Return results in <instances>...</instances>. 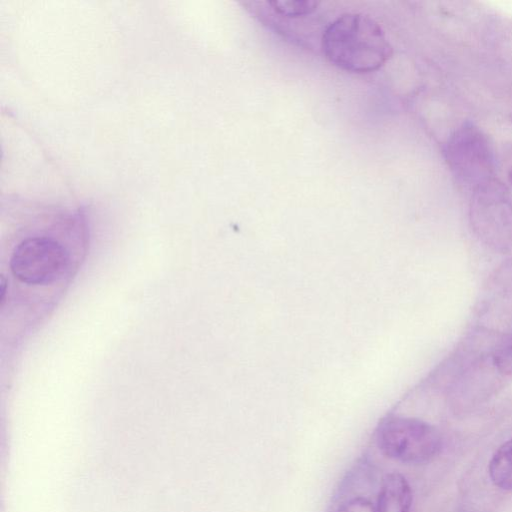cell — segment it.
I'll list each match as a JSON object with an SVG mask.
<instances>
[{
  "label": "cell",
  "mask_w": 512,
  "mask_h": 512,
  "mask_svg": "<svg viewBox=\"0 0 512 512\" xmlns=\"http://www.w3.org/2000/svg\"><path fill=\"white\" fill-rule=\"evenodd\" d=\"M488 473L495 486L512 491V438L495 451L488 465Z\"/></svg>",
  "instance_id": "obj_7"
},
{
  "label": "cell",
  "mask_w": 512,
  "mask_h": 512,
  "mask_svg": "<svg viewBox=\"0 0 512 512\" xmlns=\"http://www.w3.org/2000/svg\"><path fill=\"white\" fill-rule=\"evenodd\" d=\"M375 438L384 456L411 465L432 461L442 447L438 430L414 417L390 416L383 419L376 429Z\"/></svg>",
  "instance_id": "obj_2"
},
{
  "label": "cell",
  "mask_w": 512,
  "mask_h": 512,
  "mask_svg": "<svg viewBox=\"0 0 512 512\" xmlns=\"http://www.w3.org/2000/svg\"><path fill=\"white\" fill-rule=\"evenodd\" d=\"M492 360L497 371L504 375H512V336L498 346Z\"/></svg>",
  "instance_id": "obj_9"
},
{
  "label": "cell",
  "mask_w": 512,
  "mask_h": 512,
  "mask_svg": "<svg viewBox=\"0 0 512 512\" xmlns=\"http://www.w3.org/2000/svg\"><path fill=\"white\" fill-rule=\"evenodd\" d=\"M269 4L275 12L286 17H298L312 13L318 5L313 0H274Z\"/></svg>",
  "instance_id": "obj_8"
},
{
  "label": "cell",
  "mask_w": 512,
  "mask_h": 512,
  "mask_svg": "<svg viewBox=\"0 0 512 512\" xmlns=\"http://www.w3.org/2000/svg\"><path fill=\"white\" fill-rule=\"evenodd\" d=\"M335 512H376L375 505L364 497H354L343 502Z\"/></svg>",
  "instance_id": "obj_10"
},
{
  "label": "cell",
  "mask_w": 512,
  "mask_h": 512,
  "mask_svg": "<svg viewBox=\"0 0 512 512\" xmlns=\"http://www.w3.org/2000/svg\"><path fill=\"white\" fill-rule=\"evenodd\" d=\"M445 158L451 171L475 188L491 179L494 165L493 147L489 137L476 125L465 123L449 138Z\"/></svg>",
  "instance_id": "obj_4"
},
{
  "label": "cell",
  "mask_w": 512,
  "mask_h": 512,
  "mask_svg": "<svg viewBox=\"0 0 512 512\" xmlns=\"http://www.w3.org/2000/svg\"><path fill=\"white\" fill-rule=\"evenodd\" d=\"M412 490L407 479L398 472L386 474L379 490L376 512H410Z\"/></svg>",
  "instance_id": "obj_6"
},
{
  "label": "cell",
  "mask_w": 512,
  "mask_h": 512,
  "mask_svg": "<svg viewBox=\"0 0 512 512\" xmlns=\"http://www.w3.org/2000/svg\"><path fill=\"white\" fill-rule=\"evenodd\" d=\"M470 219L475 233L486 245L497 251L512 247V203L507 189L489 179L474 190Z\"/></svg>",
  "instance_id": "obj_3"
},
{
  "label": "cell",
  "mask_w": 512,
  "mask_h": 512,
  "mask_svg": "<svg viewBox=\"0 0 512 512\" xmlns=\"http://www.w3.org/2000/svg\"><path fill=\"white\" fill-rule=\"evenodd\" d=\"M69 254L49 237H28L13 250L10 269L15 278L28 285H46L62 276Z\"/></svg>",
  "instance_id": "obj_5"
},
{
  "label": "cell",
  "mask_w": 512,
  "mask_h": 512,
  "mask_svg": "<svg viewBox=\"0 0 512 512\" xmlns=\"http://www.w3.org/2000/svg\"><path fill=\"white\" fill-rule=\"evenodd\" d=\"M508 179H509V182L512 184V167L510 168V170L508 172Z\"/></svg>",
  "instance_id": "obj_11"
},
{
  "label": "cell",
  "mask_w": 512,
  "mask_h": 512,
  "mask_svg": "<svg viewBox=\"0 0 512 512\" xmlns=\"http://www.w3.org/2000/svg\"><path fill=\"white\" fill-rule=\"evenodd\" d=\"M510 118H511V121H512V114H511Z\"/></svg>",
  "instance_id": "obj_12"
},
{
  "label": "cell",
  "mask_w": 512,
  "mask_h": 512,
  "mask_svg": "<svg viewBox=\"0 0 512 512\" xmlns=\"http://www.w3.org/2000/svg\"><path fill=\"white\" fill-rule=\"evenodd\" d=\"M322 50L337 67L357 73L379 69L392 55L381 26L362 13H346L331 22L322 36Z\"/></svg>",
  "instance_id": "obj_1"
}]
</instances>
